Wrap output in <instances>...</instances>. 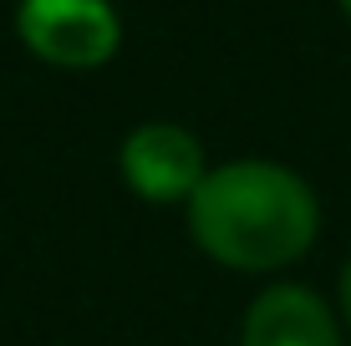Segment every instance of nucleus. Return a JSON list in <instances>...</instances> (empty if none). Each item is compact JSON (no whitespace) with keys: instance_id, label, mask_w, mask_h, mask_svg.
Returning <instances> with one entry per match:
<instances>
[{"instance_id":"f257e3e1","label":"nucleus","mask_w":351,"mask_h":346,"mask_svg":"<svg viewBox=\"0 0 351 346\" xmlns=\"http://www.w3.org/2000/svg\"><path fill=\"white\" fill-rule=\"evenodd\" d=\"M321 230V204L300 173L239 158L204 173L189 199V234L229 270H280L300 260Z\"/></svg>"},{"instance_id":"f03ea898","label":"nucleus","mask_w":351,"mask_h":346,"mask_svg":"<svg viewBox=\"0 0 351 346\" xmlns=\"http://www.w3.org/2000/svg\"><path fill=\"white\" fill-rule=\"evenodd\" d=\"M16 31L26 51L71 71L112 62L123 41V21L107 0H21Z\"/></svg>"},{"instance_id":"7ed1b4c3","label":"nucleus","mask_w":351,"mask_h":346,"mask_svg":"<svg viewBox=\"0 0 351 346\" xmlns=\"http://www.w3.org/2000/svg\"><path fill=\"white\" fill-rule=\"evenodd\" d=\"M117 163H123V178L132 184V194L148 199V204L193 199V188L204 184V143L178 123L132 127Z\"/></svg>"},{"instance_id":"20e7f679","label":"nucleus","mask_w":351,"mask_h":346,"mask_svg":"<svg viewBox=\"0 0 351 346\" xmlns=\"http://www.w3.org/2000/svg\"><path fill=\"white\" fill-rule=\"evenodd\" d=\"M239 346H341L331 311L306 285H270L239 326Z\"/></svg>"},{"instance_id":"39448f33","label":"nucleus","mask_w":351,"mask_h":346,"mask_svg":"<svg viewBox=\"0 0 351 346\" xmlns=\"http://www.w3.org/2000/svg\"><path fill=\"white\" fill-rule=\"evenodd\" d=\"M341 311L351 321V260H346V270H341Z\"/></svg>"},{"instance_id":"423d86ee","label":"nucleus","mask_w":351,"mask_h":346,"mask_svg":"<svg viewBox=\"0 0 351 346\" xmlns=\"http://www.w3.org/2000/svg\"><path fill=\"white\" fill-rule=\"evenodd\" d=\"M341 10H346V16H351V0H341Z\"/></svg>"}]
</instances>
